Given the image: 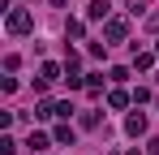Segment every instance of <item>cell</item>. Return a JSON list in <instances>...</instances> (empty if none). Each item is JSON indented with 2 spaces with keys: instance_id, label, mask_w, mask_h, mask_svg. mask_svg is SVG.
I'll list each match as a JSON object with an SVG mask.
<instances>
[{
  "instance_id": "603a6c76",
  "label": "cell",
  "mask_w": 159,
  "mask_h": 155,
  "mask_svg": "<svg viewBox=\"0 0 159 155\" xmlns=\"http://www.w3.org/2000/svg\"><path fill=\"white\" fill-rule=\"evenodd\" d=\"M155 52H159V39H155Z\"/></svg>"
},
{
  "instance_id": "8fae6325",
  "label": "cell",
  "mask_w": 159,
  "mask_h": 155,
  "mask_svg": "<svg viewBox=\"0 0 159 155\" xmlns=\"http://www.w3.org/2000/svg\"><path fill=\"white\" fill-rule=\"evenodd\" d=\"M82 35H86V22L82 17H69L65 22V39H82Z\"/></svg>"
},
{
  "instance_id": "2e32d148",
  "label": "cell",
  "mask_w": 159,
  "mask_h": 155,
  "mask_svg": "<svg viewBox=\"0 0 159 155\" xmlns=\"http://www.w3.org/2000/svg\"><path fill=\"white\" fill-rule=\"evenodd\" d=\"M0 155H17V138L4 134V138H0Z\"/></svg>"
},
{
  "instance_id": "9a60e30c",
  "label": "cell",
  "mask_w": 159,
  "mask_h": 155,
  "mask_svg": "<svg viewBox=\"0 0 159 155\" xmlns=\"http://www.w3.org/2000/svg\"><path fill=\"white\" fill-rule=\"evenodd\" d=\"M73 112H78V108H73V103H69V99H60V103H56V116H60V121H69Z\"/></svg>"
},
{
  "instance_id": "ba28073f",
  "label": "cell",
  "mask_w": 159,
  "mask_h": 155,
  "mask_svg": "<svg viewBox=\"0 0 159 155\" xmlns=\"http://www.w3.org/2000/svg\"><path fill=\"white\" fill-rule=\"evenodd\" d=\"M125 134H129V138H142V134H146V112H129V116H125Z\"/></svg>"
},
{
  "instance_id": "52a82bcc",
  "label": "cell",
  "mask_w": 159,
  "mask_h": 155,
  "mask_svg": "<svg viewBox=\"0 0 159 155\" xmlns=\"http://www.w3.org/2000/svg\"><path fill=\"white\" fill-rule=\"evenodd\" d=\"M129 103H133V91H125V86H112V91H107V108L120 112V108H129Z\"/></svg>"
},
{
  "instance_id": "7c38bea8",
  "label": "cell",
  "mask_w": 159,
  "mask_h": 155,
  "mask_svg": "<svg viewBox=\"0 0 159 155\" xmlns=\"http://www.w3.org/2000/svg\"><path fill=\"white\" fill-rule=\"evenodd\" d=\"M48 116H56V103L52 99H39L34 103V121H48Z\"/></svg>"
},
{
  "instance_id": "6da1fadb",
  "label": "cell",
  "mask_w": 159,
  "mask_h": 155,
  "mask_svg": "<svg viewBox=\"0 0 159 155\" xmlns=\"http://www.w3.org/2000/svg\"><path fill=\"white\" fill-rule=\"evenodd\" d=\"M4 30H9L13 39L34 35V13H30V9H9V13H4Z\"/></svg>"
},
{
  "instance_id": "e0dca14e",
  "label": "cell",
  "mask_w": 159,
  "mask_h": 155,
  "mask_svg": "<svg viewBox=\"0 0 159 155\" xmlns=\"http://www.w3.org/2000/svg\"><path fill=\"white\" fill-rule=\"evenodd\" d=\"M86 52H90L95 60H103V56H107V43H103V39H99V43H86Z\"/></svg>"
},
{
  "instance_id": "ffe728a7",
  "label": "cell",
  "mask_w": 159,
  "mask_h": 155,
  "mask_svg": "<svg viewBox=\"0 0 159 155\" xmlns=\"http://www.w3.org/2000/svg\"><path fill=\"white\" fill-rule=\"evenodd\" d=\"M146 30H155V35H159V13H151V17H146Z\"/></svg>"
},
{
  "instance_id": "4fadbf2b",
  "label": "cell",
  "mask_w": 159,
  "mask_h": 155,
  "mask_svg": "<svg viewBox=\"0 0 159 155\" xmlns=\"http://www.w3.org/2000/svg\"><path fill=\"white\" fill-rule=\"evenodd\" d=\"M107 82H116V86L129 82V69H125V65H112V69H107Z\"/></svg>"
},
{
  "instance_id": "5b68a950",
  "label": "cell",
  "mask_w": 159,
  "mask_h": 155,
  "mask_svg": "<svg viewBox=\"0 0 159 155\" xmlns=\"http://www.w3.org/2000/svg\"><path fill=\"white\" fill-rule=\"evenodd\" d=\"M86 22H112V4L107 0H90L86 4Z\"/></svg>"
},
{
  "instance_id": "5bb4252c",
  "label": "cell",
  "mask_w": 159,
  "mask_h": 155,
  "mask_svg": "<svg viewBox=\"0 0 159 155\" xmlns=\"http://www.w3.org/2000/svg\"><path fill=\"white\" fill-rule=\"evenodd\" d=\"M86 91L99 95V91H103V73H86Z\"/></svg>"
},
{
  "instance_id": "277c9868",
  "label": "cell",
  "mask_w": 159,
  "mask_h": 155,
  "mask_svg": "<svg viewBox=\"0 0 159 155\" xmlns=\"http://www.w3.org/2000/svg\"><path fill=\"white\" fill-rule=\"evenodd\" d=\"M155 56H159L155 48H151V52H142L138 43H133V69H138V73H151V69H155Z\"/></svg>"
},
{
  "instance_id": "8992f818",
  "label": "cell",
  "mask_w": 159,
  "mask_h": 155,
  "mask_svg": "<svg viewBox=\"0 0 159 155\" xmlns=\"http://www.w3.org/2000/svg\"><path fill=\"white\" fill-rule=\"evenodd\" d=\"M52 138H56V147H73V142H78V129L69 125V121H60V125L52 129Z\"/></svg>"
},
{
  "instance_id": "d6986e66",
  "label": "cell",
  "mask_w": 159,
  "mask_h": 155,
  "mask_svg": "<svg viewBox=\"0 0 159 155\" xmlns=\"http://www.w3.org/2000/svg\"><path fill=\"white\" fill-rule=\"evenodd\" d=\"M125 9H129L133 17H142V13H146V0H125Z\"/></svg>"
},
{
  "instance_id": "7402d4cb",
  "label": "cell",
  "mask_w": 159,
  "mask_h": 155,
  "mask_svg": "<svg viewBox=\"0 0 159 155\" xmlns=\"http://www.w3.org/2000/svg\"><path fill=\"white\" fill-rule=\"evenodd\" d=\"M22 4H34V0H22Z\"/></svg>"
},
{
  "instance_id": "7a4b0ae2",
  "label": "cell",
  "mask_w": 159,
  "mask_h": 155,
  "mask_svg": "<svg viewBox=\"0 0 159 155\" xmlns=\"http://www.w3.org/2000/svg\"><path fill=\"white\" fill-rule=\"evenodd\" d=\"M52 82H65V65H56V60H43V65H39V78H34V91H48Z\"/></svg>"
},
{
  "instance_id": "9c48e42d",
  "label": "cell",
  "mask_w": 159,
  "mask_h": 155,
  "mask_svg": "<svg viewBox=\"0 0 159 155\" xmlns=\"http://www.w3.org/2000/svg\"><path fill=\"white\" fill-rule=\"evenodd\" d=\"M52 142H56V138H52V134H43V129H30V138H26V147H30V151H48Z\"/></svg>"
},
{
  "instance_id": "ac0fdd59",
  "label": "cell",
  "mask_w": 159,
  "mask_h": 155,
  "mask_svg": "<svg viewBox=\"0 0 159 155\" xmlns=\"http://www.w3.org/2000/svg\"><path fill=\"white\" fill-rule=\"evenodd\" d=\"M4 69H9V73H17V69H22V56H17V52H9V56H4Z\"/></svg>"
},
{
  "instance_id": "44dd1931",
  "label": "cell",
  "mask_w": 159,
  "mask_h": 155,
  "mask_svg": "<svg viewBox=\"0 0 159 155\" xmlns=\"http://www.w3.org/2000/svg\"><path fill=\"white\" fill-rule=\"evenodd\" d=\"M146 151H151V155H159V134L151 138V142H146Z\"/></svg>"
},
{
  "instance_id": "3957f363",
  "label": "cell",
  "mask_w": 159,
  "mask_h": 155,
  "mask_svg": "<svg viewBox=\"0 0 159 155\" xmlns=\"http://www.w3.org/2000/svg\"><path fill=\"white\" fill-rule=\"evenodd\" d=\"M129 39V17H112V22H103V43L112 48V43H125Z\"/></svg>"
},
{
  "instance_id": "30bf717a",
  "label": "cell",
  "mask_w": 159,
  "mask_h": 155,
  "mask_svg": "<svg viewBox=\"0 0 159 155\" xmlns=\"http://www.w3.org/2000/svg\"><path fill=\"white\" fill-rule=\"evenodd\" d=\"M78 121H82V129H99V121H103V112H99V108H86V112H82Z\"/></svg>"
}]
</instances>
